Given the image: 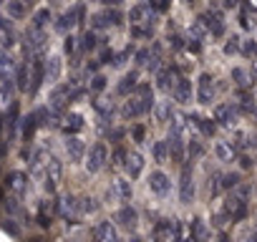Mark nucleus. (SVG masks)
<instances>
[{
	"label": "nucleus",
	"instance_id": "f257e3e1",
	"mask_svg": "<svg viewBox=\"0 0 257 242\" xmlns=\"http://www.w3.org/2000/svg\"><path fill=\"white\" fill-rule=\"evenodd\" d=\"M252 194L254 189L244 182L239 189L224 194L219 199V207L212 209V224L219 229V232H227V227H237V224H244L252 214Z\"/></svg>",
	"mask_w": 257,
	"mask_h": 242
},
{
	"label": "nucleus",
	"instance_id": "f03ea898",
	"mask_svg": "<svg viewBox=\"0 0 257 242\" xmlns=\"http://www.w3.org/2000/svg\"><path fill=\"white\" fill-rule=\"evenodd\" d=\"M157 106V91H154V83L152 81H144L134 96H128L118 103V118L121 121H142L144 116H152Z\"/></svg>",
	"mask_w": 257,
	"mask_h": 242
},
{
	"label": "nucleus",
	"instance_id": "7ed1b4c3",
	"mask_svg": "<svg viewBox=\"0 0 257 242\" xmlns=\"http://www.w3.org/2000/svg\"><path fill=\"white\" fill-rule=\"evenodd\" d=\"M222 96V83L212 71H199L194 78V103L202 108H212L219 103Z\"/></svg>",
	"mask_w": 257,
	"mask_h": 242
},
{
	"label": "nucleus",
	"instance_id": "20e7f679",
	"mask_svg": "<svg viewBox=\"0 0 257 242\" xmlns=\"http://www.w3.org/2000/svg\"><path fill=\"white\" fill-rule=\"evenodd\" d=\"M162 66H164V43L162 41H154V43H147V46L137 48L132 68H137L142 73H157Z\"/></svg>",
	"mask_w": 257,
	"mask_h": 242
},
{
	"label": "nucleus",
	"instance_id": "39448f33",
	"mask_svg": "<svg viewBox=\"0 0 257 242\" xmlns=\"http://www.w3.org/2000/svg\"><path fill=\"white\" fill-rule=\"evenodd\" d=\"M204 33L207 38H214V41H224L229 33H227V18L224 13L217 8V6H207L197 13V21H194Z\"/></svg>",
	"mask_w": 257,
	"mask_h": 242
},
{
	"label": "nucleus",
	"instance_id": "423d86ee",
	"mask_svg": "<svg viewBox=\"0 0 257 242\" xmlns=\"http://www.w3.org/2000/svg\"><path fill=\"white\" fill-rule=\"evenodd\" d=\"M126 26V8H116V6H103L101 11L88 16V28L96 33H106L113 28H123Z\"/></svg>",
	"mask_w": 257,
	"mask_h": 242
},
{
	"label": "nucleus",
	"instance_id": "0eeeda50",
	"mask_svg": "<svg viewBox=\"0 0 257 242\" xmlns=\"http://www.w3.org/2000/svg\"><path fill=\"white\" fill-rule=\"evenodd\" d=\"M144 184H147L149 194H152L154 199H159V202H167V199L174 194V189H177V182L169 177V172H164V169H159V167H154V169L147 172Z\"/></svg>",
	"mask_w": 257,
	"mask_h": 242
},
{
	"label": "nucleus",
	"instance_id": "6e6552de",
	"mask_svg": "<svg viewBox=\"0 0 257 242\" xmlns=\"http://www.w3.org/2000/svg\"><path fill=\"white\" fill-rule=\"evenodd\" d=\"M111 222L116 224V229L121 232V234H137L139 232V224H142V214H139V209L132 204V202H121L116 209H113V214H111Z\"/></svg>",
	"mask_w": 257,
	"mask_h": 242
},
{
	"label": "nucleus",
	"instance_id": "1a4fd4ad",
	"mask_svg": "<svg viewBox=\"0 0 257 242\" xmlns=\"http://www.w3.org/2000/svg\"><path fill=\"white\" fill-rule=\"evenodd\" d=\"M197 164L194 162H184L179 167V179H177V194L182 204H194L197 199Z\"/></svg>",
	"mask_w": 257,
	"mask_h": 242
},
{
	"label": "nucleus",
	"instance_id": "9d476101",
	"mask_svg": "<svg viewBox=\"0 0 257 242\" xmlns=\"http://www.w3.org/2000/svg\"><path fill=\"white\" fill-rule=\"evenodd\" d=\"M209 116L214 118V124L219 129H224V132H234L237 124L242 121V113H239V108H237V103L232 98H224L217 106H212V113Z\"/></svg>",
	"mask_w": 257,
	"mask_h": 242
},
{
	"label": "nucleus",
	"instance_id": "9b49d317",
	"mask_svg": "<svg viewBox=\"0 0 257 242\" xmlns=\"http://www.w3.org/2000/svg\"><path fill=\"white\" fill-rule=\"evenodd\" d=\"M83 23H88V8L86 6H71V8H66L58 18H56V31L58 33H66V36H71V31H76V28H83Z\"/></svg>",
	"mask_w": 257,
	"mask_h": 242
},
{
	"label": "nucleus",
	"instance_id": "f8f14e48",
	"mask_svg": "<svg viewBox=\"0 0 257 242\" xmlns=\"http://www.w3.org/2000/svg\"><path fill=\"white\" fill-rule=\"evenodd\" d=\"M111 162V147L106 142H93L86 152V159H83V167L88 174H98L108 167Z\"/></svg>",
	"mask_w": 257,
	"mask_h": 242
},
{
	"label": "nucleus",
	"instance_id": "ddd939ff",
	"mask_svg": "<svg viewBox=\"0 0 257 242\" xmlns=\"http://www.w3.org/2000/svg\"><path fill=\"white\" fill-rule=\"evenodd\" d=\"M142 83H144V73H142V71L126 68V71L118 76V81L113 83V96H116V98H128V96L137 93V88H139Z\"/></svg>",
	"mask_w": 257,
	"mask_h": 242
},
{
	"label": "nucleus",
	"instance_id": "4468645a",
	"mask_svg": "<svg viewBox=\"0 0 257 242\" xmlns=\"http://www.w3.org/2000/svg\"><path fill=\"white\" fill-rule=\"evenodd\" d=\"M184 121L194 129V134L202 137L204 142H207V139H219V137H217V134H219V127L214 124V118H212V116L199 113V111H192V113L184 116Z\"/></svg>",
	"mask_w": 257,
	"mask_h": 242
},
{
	"label": "nucleus",
	"instance_id": "2eb2a0df",
	"mask_svg": "<svg viewBox=\"0 0 257 242\" xmlns=\"http://www.w3.org/2000/svg\"><path fill=\"white\" fill-rule=\"evenodd\" d=\"M103 46H106V38H103L101 33H96V31H91V28L81 31V36L76 38V61L83 58V56H91V53L101 51Z\"/></svg>",
	"mask_w": 257,
	"mask_h": 242
},
{
	"label": "nucleus",
	"instance_id": "dca6fc26",
	"mask_svg": "<svg viewBox=\"0 0 257 242\" xmlns=\"http://www.w3.org/2000/svg\"><path fill=\"white\" fill-rule=\"evenodd\" d=\"M144 169H147V157H144V152L142 149H128V154H126V159H123V164H121V172H123V177L126 179H142L144 177Z\"/></svg>",
	"mask_w": 257,
	"mask_h": 242
},
{
	"label": "nucleus",
	"instance_id": "f3484780",
	"mask_svg": "<svg viewBox=\"0 0 257 242\" xmlns=\"http://www.w3.org/2000/svg\"><path fill=\"white\" fill-rule=\"evenodd\" d=\"M169 101L177 103V106H189L194 103V81L189 76H179L172 93H169Z\"/></svg>",
	"mask_w": 257,
	"mask_h": 242
},
{
	"label": "nucleus",
	"instance_id": "a211bd4d",
	"mask_svg": "<svg viewBox=\"0 0 257 242\" xmlns=\"http://www.w3.org/2000/svg\"><path fill=\"white\" fill-rule=\"evenodd\" d=\"M152 116H154V124H157V127H164V129H169L177 118H182V116H179V106L172 103L169 98H167V101H157Z\"/></svg>",
	"mask_w": 257,
	"mask_h": 242
},
{
	"label": "nucleus",
	"instance_id": "6ab92c4d",
	"mask_svg": "<svg viewBox=\"0 0 257 242\" xmlns=\"http://www.w3.org/2000/svg\"><path fill=\"white\" fill-rule=\"evenodd\" d=\"M91 239L93 242H123V234L116 229L111 219H98L91 229Z\"/></svg>",
	"mask_w": 257,
	"mask_h": 242
},
{
	"label": "nucleus",
	"instance_id": "aec40b11",
	"mask_svg": "<svg viewBox=\"0 0 257 242\" xmlns=\"http://www.w3.org/2000/svg\"><path fill=\"white\" fill-rule=\"evenodd\" d=\"M212 157H214L219 164H234L237 157H239V152H237V147L232 144V139L219 137V139H214V144H212Z\"/></svg>",
	"mask_w": 257,
	"mask_h": 242
},
{
	"label": "nucleus",
	"instance_id": "412c9836",
	"mask_svg": "<svg viewBox=\"0 0 257 242\" xmlns=\"http://www.w3.org/2000/svg\"><path fill=\"white\" fill-rule=\"evenodd\" d=\"M232 101L237 103V108H239V113L244 118L257 116V96H254L252 88H234V98Z\"/></svg>",
	"mask_w": 257,
	"mask_h": 242
},
{
	"label": "nucleus",
	"instance_id": "4be33fe9",
	"mask_svg": "<svg viewBox=\"0 0 257 242\" xmlns=\"http://www.w3.org/2000/svg\"><path fill=\"white\" fill-rule=\"evenodd\" d=\"M187 232H189L192 242H209V239H212L209 219H204L202 214H194V217L187 222Z\"/></svg>",
	"mask_w": 257,
	"mask_h": 242
},
{
	"label": "nucleus",
	"instance_id": "5701e85b",
	"mask_svg": "<svg viewBox=\"0 0 257 242\" xmlns=\"http://www.w3.org/2000/svg\"><path fill=\"white\" fill-rule=\"evenodd\" d=\"M237 28H239L242 33L257 31V6L244 3V6L237 8Z\"/></svg>",
	"mask_w": 257,
	"mask_h": 242
},
{
	"label": "nucleus",
	"instance_id": "b1692460",
	"mask_svg": "<svg viewBox=\"0 0 257 242\" xmlns=\"http://www.w3.org/2000/svg\"><path fill=\"white\" fill-rule=\"evenodd\" d=\"M217 182H219V192L224 197V194H229V192H234V189H239L244 184V174L237 172V169H227V172L217 174Z\"/></svg>",
	"mask_w": 257,
	"mask_h": 242
},
{
	"label": "nucleus",
	"instance_id": "393cba45",
	"mask_svg": "<svg viewBox=\"0 0 257 242\" xmlns=\"http://www.w3.org/2000/svg\"><path fill=\"white\" fill-rule=\"evenodd\" d=\"M83 129H86V118H83V113H78V111H68V113H63L61 132H63L68 139H71V137H78Z\"/></svg>",
	"mask_w": 257,
	"mask_h": 242
},
{
	"label": "nucleus",
	"instance_id": "a878e982",
	"mask_svg": "<svg viewBox=\"0 0 257 242\" xmlns=\"http://www.w3.org/2000/svg\"><path fill=\"white\" fill-rule=\"evenodd\" d=\"M149 18H152L149 3H134V6H128V8H126V23H128V28L144 26Z\"/></svg>",
	"mask_w": 257,
	"mask_h": 242
},
{
	"label": "nucleus",
	"instance_id": "bb28decb",
	"mask_svg": "<svg viewBox=\"0 0 257 242\" xmlns=\"http://www.w3.org/2000/svg\"><path fill=\"white\" fill-rule=\"evenodd\" d=\"M46 81H48V78H46V61H43V58H36V61L31 63V86H28V93L36 96Z\"/></svg>",
	"mask_w": 257,
	"mask_h": 242
},
{
	"label": "nucleus",
	"instance_id": "cd10ccee",
	"mask_svg": "<svg viewBox=\"0 0 257 242\" xmlns=\"http://www.w3.org/2000/svg\"><path fill=\"white\" fill-rule=\"evenodd\" d=\"M126 134H128V142L134 144V149H142L149 142V124H144V121H134V124H128Z\"/></svg>",
	"mask_w": 257,
	"mask_h": 242
},
{
	"label": "nucleus",
	"instance_id": "c85d7f7f",
	"mask_svg": "<svg viewBox=\"0 0 257 242\" xmlns=\"http://www.w3.org/2000/svg\"><path fill=\"white\" fill-rule=\"evenodd\" d=\"M204 157H207V142H204L202 137L192 134V137L187 139V162H194V164H199Z\"/></svg>",
	"mask_w": 257,
	"mask_h": 242
},
{
	"label": "nucleus",
	"instance_id": "c756f323",
	"mask_svg": "<svg viewBox=\"0 0 257 242\" xmlns=\"http://www.w3.org/2000/svg\"><path fill=\"white\" fill-rule=\"evenodd\" d=\"M86 152H88V147H86V142H83L81 137L66 139V157H68L73 164H81V162L86 159Z\"/></svg>",
	"mask_w": 257,
	"mask_h": 242
},
{
	"label": "nucleus",
	"instance_id": "7c9ffc66",
	"mask_svg": "<svg viewBox=\"0 0 257 242\" xmlns=\"http://www.w3.org/2000/svg\"><path fill=\"white\" fill-rule=\"evenodd\" d=\"M152 159H154V164L162 169V164H167V162H172V157H169V142H167V137H162V139H154L152 142Z\"/></svg>",
	"mask_w": 257,
	"mask_h": 242
},
{
	"label": "nucleus",
	"instance_id": "2f4dec72",
	"mask_svg": "<svg viewBox=\"0 0 257 242\" xmlns=\"http://www.w3.org/2000/svg\"><path fill=\"white\" fill-rule=\"evenodd\" d=\"M242 36L239 33H229L224 41H222V53L227 56V58H237L239 53H242Z\"/></svg>",
	"mask_w": 257,
	"mask_h": 242
},
{
	"label": "nucleus",
	"instance_id": "473e14b6",
	"mask_svg": "<svg viewBox=\"0 0 257 242\" xmlns=\"http://www.w3.org/2000/svg\"><path fill=\"white\" fill-rule=\"evenodd\" d=\"M113 192H116L118 202H132V199H134L132 179H126V177H116V179H113Z\"/></svg>",
	"mask_w": 257,
	"mask_h": 242
},
{
	"label": "nucleus",
	"instance_id": "72a5a7b5",
	"mask_svg": "<svg viewBox=\"0 0 257 242\" xmlns=\"http://www.w3.org/2000/svg\"><path fill=\"white\" fill-rule=\"evenodd\" d=\"M61 73H63V58H61V56L46 58V78H48V83L61 81Z\"/></svg>",
	"mask_w": 257,
	"mask_h": 242
},
{
	"label": "nucleus",
	"instance_id": "f704fd0d",
	"mask_svg": "<svg viewBox=\"0 0 257 242\" xmlns=\"http://www.w3.org/2000/svg\"><path fill=\"white\" fill-rule=\"evenodd\" d=\"M86 88H88V96H103L106 91H108V76L106 73H96V76H91V81L86 83Z\"/></svg>",
	"mask_w": 257,
	"mask_h": 242
},
{
	"label": "nucleus",
	"instance_id": "c9c22d12",
	"mask_svg": "<svg viewBox=\"0 0 257 242\" xmlns=\"http://www.w3.org/2000/svg\"><path fill=\"white\" fill-rule=\"evenodd\" d=\"M229 81L234 83V88H252V78H249V73L244 71V66H232L229 68Z\"/></svg>",
	"mask_w": 257,
	"mask_h": 242
},
{
	"label": "nucleus",
	"instance_id": "e433bc0d",
	"mask_svg": "<svg viewBox=\"0 0 257 242\" xmlns=\"http://www.w3.org/2000/svg\"><path fill=\"white\" fill-rule=\"evenodd\" d=\"M16 91H18V86H16V81L11 78V73H8V71H3V68H0V98H6V101H11Z\"/></svg>",
	"mask_w": 257,
	"mask_h": 242
},
{
	"label": "nucleus",
	"instance_id": "4c0bfd02",
	"mask_svg": "<svg viewBox=\"0 0 257 242\" xmlns=\"http://www.w3.org/2000/svg\"><path fill=\"white\" fill-rule=\"evenodd\" d=\"M6 13H8L11 21H23L31 13V6L21 3V0H11V3H6Z\"/></svg>",
	"mask_w": 257,
	"mask_h": 242
},
{
	"label": "nucleus",
	"instance_id": "58836bf2",
	"mask_svg": "<svg viewBox=\"0 0 257 242\" xmlns=\"http://www.w3.org/2000/svg\"><path fill=\"white\" fill-rule=\"evenodd\" d=\"M234 164H237V172H242L244 177H247V174H249V172L257 167V162H254L252 152H242V154L237 157V162H234Z\"/></svg>",
	"mask_w": 257,
	"mask_h": 242
},
{
	"label": "nucleus",
	"instance_id": "ea45409f",
	"mask_svg": "<svg viewBox=\"0 0 257 242\" xmlns=\"http://www.w3.org/2000/svg\"><path fill=\"white\" fill-rule=\"evenodd\" d=\"M239 58L257 63V38H244V41H242V53H239Z\"/></svg>",
	"mask_w": 257,
	"mask_h": 242
},
{
	"label": "nucleus",
	"instance_id": "a19ab883",
	"mask_svg": "<svg viewBox=\"0 0 257 242\" xmlns=\"http://www.w3.org/2000/svg\"><path fill=\"white\" fill-rule=\"evenodd\" d=\"M244 242H257V224H252V227L247 229V237H244Z\"/></svg>",
	"mask_w": 257,
	"mask_h": 242
},
{
	"label": "nucleus",
	"instance_id": "79ce46f5",
	"mask_svg": "<svg viewBox=\"0 0 257 242\" xmlns=\"http://www.w3.org/2000/svg\"><path fill=\"white\" fill-rule=\"evenodd\" d=\"M149 242H169V237H159V234H152Z\"/></svg>",
	"mask_w": 257,
	"mask_h": 242
},
{
	"label": "nucleus",
	"instance_id": "37998d69",
	"mask_svg": "<svg viewBox=\"0 0 257 242\" xmlns=\"http://www.w3.org/2000/svg\"><path fill=\"white\" fill-rule=\"evenodd\" d=\"M128 242H147V239H144V237L137 232V234H132V237H128Z\"/></svg>",
	"mask_w": 257,
	"mask_h": 242
},
{
	"label": "nucleus",
	"instance_id": "c03bdc74",
	"mask_svg": "<svg viewBox=\"0 0 257 242\" xmlns=\"http://www.w3.org/2000/svg\"><path fill=\"white\" fill-rule=\"evenodd\" d=\"M3 121H6V116H3V113H0V132H3Z\"/></svg>",
	"mask_w": 257,
	"mask_h": 242
}]
</instances>
